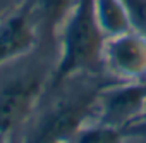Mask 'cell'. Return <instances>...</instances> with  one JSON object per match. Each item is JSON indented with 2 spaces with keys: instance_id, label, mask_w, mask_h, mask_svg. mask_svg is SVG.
Returning a JSON list of instances; mask_svg holds the SVG:
<instances>
[{
  "instance_id": "obj_1",
  "label": "cell",
  "mask_w": 146,
  "mask_h": 143,
  "mask_svg": "<svg viewBox=\"0 0 146 143\" xmlns=\"http://www.w3.org/2000/svg\"><path fill=\"white\" fill-rule=\"evenodd\" d=\"M113 81L107 74H78L50 86L38 107L36 124L26 133V141H72L79 129L95 117L100 90Z\"/></svg>"
},
{
  "instance_id": "obj_2",
  "label": "cell",
  "mask_w": 146,
  "mask_h": 143,
  "mask_svg": "<svg viewBox=\"0 0 146 143\" xmlns=\"http://www.w3.org/2000/svg\"><path fill=\"white\" fill-rule=\"evenodd\" d=\"M105 38L95 0H78L62 28L60 57L53 67L50 86L78 74H103L102 48Z\"/></svg>"
},
{
  "instance_id": "obj_3",
  "label": "cell",
  "mask_w": 146,
  "mask_h": 143,
  "mask_svg": "<svg viewBox=\"0 0 146 143\" xmlns=\"http://www.w3.org/2000/svg\"><path fill=\"white\" fill-rule=\"evenodd\" d=\"M53 69L36 64L23 73L5 80L0 86V140L9 138L23 124H26L38 110Z\"/></svg>"
},
{
  "instance_id": "obj_4",
  "label": "cell",
  "mask_w": 146,
  "mask_h": 143,
  "mask_svg": "<svg viewBox=\"0 0 146 143\" xmlns=\"http://www.w3.org/2000/svg\"><path fill=\"white\" fill-rule=\"evenodd\" d=\"M146 109V83L144 81H110L107 83L95 104V117L91 122H100L115 129H124L134 122Z\"/></svg>"
},
{
  "instance_id": "obj_5",
  "label": "cell",
  "mask_w": 146,
  "mask_h": 143,
  "mask_svg": "<svg viewBox=\"0 0 146 143\" xmlns=\"http://www.w3.org/2000/svg\"><path fill=\"white\" fill-rule=\"evenodd\" d=\"M103 74L117 81L146 80V38L136 29L107 36L102 48Z\"/></svg>"
},
{
  "instance_id": "obj_6",
  "label": "cell",
  "mask_w": 146,
  "mask_h": 143,
  "mask_svg": "<svg viewBox=\"0 0 146 143\" xmlns=\"http://www.w3.org/2000/svg\"><path fill=\"white\" fill-rule=\"evenodd\" d=\"M40 48L35 0H23L0 21V65L14 62Z\"/></svg>"
},
{
  "instance_id": "obj_7",
  "label": "cell",
  "mask_w": 146,
  "mask_h": 143,
  "mask_svg": "<svg viewBox=\"0 0 146 143\" xmlns=\"http://www.w3.org/2000/svg\"><path fill=\"white\" fill-rule=\"evenodd\" d=\"M78 0H35V19L40 33V48L55 43L60 26H64Z\"/></svg>"
},
{
  "instance_id": "obj_8",
  "label": "cell",
  "mask_w": 146,
  "mask_h": 143,
  "mask_svg": "<svg viewBox=\"0 0 146 143\" xmlns=\"http://www.w3.org/2000/svg\"><path fill=\"white\" fill-rule=\"evenodd\" d=\"M96 17L105 36L131 29V19L122 0H95Z\"/></svg>"
},
{
  "instance_id": "obj_9",
  "label": "cell",
  "mask_w": 146,
  "mask_h": 143,
  "mask_svg": "<svg viewBox=\"0 0 146 143\" xmlns=\"http://www.w3.org/2000/svg\"><path fill=\"white\" fill-rule=\"evenodd\" d=\"M124 134L120 129L103 126L100 122H90L76 133L72 141L76 143H117L122 141Z\"/></svg>"
},
{
  "instance_id": "obj_10",
  "label": "cell",
  "mask_w": 146,
  "mask_h": 143,
  "mask_svg": "<svg viewBox=\"0 0 146 143\" xmlns=\"http://www.w3.org/2000/svg\"><path fill=\"white\" fill-rule=\"evenodd\" d=\"M122 2L127 9L131 28L146 38V0H122Z\"/></svg>"
},
{
  "instance_id": "obj_11",
  "label": "cell",
  "mask_w": 146,
  "mask_h": 143,
  "mask_svg": "<svg viewBox=\"0 0 146 143\" xmlns=\"http://www.w3.org/2000/svg\"><path fill=\"white\" fill-rule=\"evenodd\" d=\"M122 134H124V138H134V140L146 141V119L131 122L129 126H125L122 129Z\"/></svg>"
},
{
  "instance_id": "obj_12",
  "label": "cell",
  "mask_w": 146,
  "mask_h": 143,
  "mask_svg": "<svg viewBox=\"0 0 146 143\" xmlns=\"http://www.w3.org/2000/svg\"><path fill=\"white\" fill-rule=\"evenodd\" d=\"M23 0H0V21H2L17 4H21Z\"/></svg>"
},
{
  "instance_id": "obj_13",
  "label": "cell",
  "mask_w": 146,
  "mask_h": 143,
  "mask_svg": "<svg viewBox=\"0 0 146 143\" xmlns=\"http://www.w3.org/2000/svg\"><path fill=\"white\" fill-rule=\"evenodd\" d=\"M144 83H146V80H144Z\"/></svg>"
}]
</instances>
